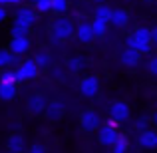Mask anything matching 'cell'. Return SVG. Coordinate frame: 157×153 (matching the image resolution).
Wrapping results in <instances>:
<instances>
[{"label":"cell","instance_id":"6da1fadb","mask_svg":"<svg viewBox=\"0 0 157 153\" xmlns=\"http://www.w3.org/2000/svg\"><path fill=\"white\" fill-rule=\"evenodd\" d=\"M151 30L149 28H137L133 34L127 38V48H133L139 54H149L151 52Z\"/></svg>","mask_w":157,"mask_h":153},{"label":"cell","instance_id":"7a4b0ae2","mask_svg":"<svg viewBox=\"0 0 157 153\" xmlns=\"http://www.w3.org/2000/svg\"><path fill=\"white\" fill-rule=\"evenodd\" d=\"M74 36V26L70 20L66 18H58L56 22L52 24V38L54 42H64V40L72 38Z\"/></svg>","mask_w":157,"mask_h":153},{"label":"cell","instance_id":"3957f363","mask_svg":"<svg viewBox=\"0 0 157 153\" xmlns=\"http://www.w3.org/2000/svg\"><path fill=\"white\" fill-rule=\"evenodd\" d=\"M115 123H117V121L109 119V121H107L105 125H101V127H100L98 139H100V143H101V145H113V143L117 141L119 133H117V129H115Z\"/></svg>","mask_w":157,"mask_h":153},{"label":"cell","instance_id":"277c9868","mask_svg":"<svg viewBox=\"0 0 157 153\" xmlns=\"http://www.w3.org/2000/svg\"><path fill=\"white\" fill-rule=\"evenodd\" d=\"M38 64L34 60H26L18 70H16V80L18 82H26V80H34L38 76Z\"/></svg>","mask_w":157,"mask_h":153},{"label":"cell","instance_id":"5b68a950","mask_svg":"<svg viewBox=\"0 0 157 153\" xmlns=\"http://www.w3.org/2000/svg\"><path fill=\"white\" fill-rule=\"evenodd\" d=\"M80 92H82V96H86V98H94L100 92V80H98L96 76L84 78V80L80 82Z\"/></svg>","mask_w":157,"mask_h":153},{"label":"cell","instance_id":"8992f818","mask_svg":"<svg viewBox=\"0 0 157 153\" xmlns=\"http://www.w3.org/2000/svg\"><path fill=\"white\" fill-rule=\"evenodd\" d=\"M80 123L86 131H94V129H100V115L96 113L94 109H86L80 117Z\"/></svg>","mask_w":157,"mask_h":153},{"label":"cell","instance_id":"52a82bcc","mask_svg":"<svg viewBox=\"0 0 157 153\" xmlns=\"http://www.w3.org/2000/svg\"><path fill=\"white\" fill-rule=\"evenodd\" d=\"M109 117L113 119V121H125L127 117H129V107H127V103H123V101H115V103H111V107H109Z\"/></svg>","mask_w":157,"mask_h":153},{"label":"cell","instance_id":"ba28073f","mask_svg":"<svg viewBox=\"0 0 157 153\" xmlns=\"http://www.w3.org/2000/svg\"><path fill=\"white\" fill-rule=\"evenodd\" d=\"M28 48H30V40H28V36H18V38H12L10 40V50L14 56H22V54L28 52Z\"/></svg>","mask_w":157,"mask_h":153},{"label":"cell","instance_id":"9c48e42d","mask_svg":"<svg viewBox=\"0 0 157 153\" xmlns=\"http://www.w3.org/2000/svg\"><path fill=\"white\" fill-rule=\"evenodd\" d=\"M137 141L143 149H157V131H151V129L139 131Z\"/></svg>","mask_w":157,"mask_h":153},{"label":"cell","instance_id":"30bf717a","mask_svg":"<svg viewBox=\"0 0 157 153\" xmlns=\"http://www.w3.org/2000/svg\"><path fill=\"white\" fill-rule=\"evenodd\" d=\"M46 98L42 96V94H34V96L28 100V111L30 113H34V115H38V113H44L46 111Z\"/></svg>","mask_w":157,"mask_h":153},{"label":"cell","instance_id":"8fae6325","mask_svg":"<svg viewBox=\"0 0 157 153\" xmlns=\"http://www.w3.org/2000/svg\"><path fill=\"white\" fill-rule=\"evenodd\" d=\"M76 38L80 40L82 44H90L94 38H96V34H94V28H92V24H88V22H82L80 26L76 28Z\"/></svg>","mask_w":157,"mask_h":153},{"label":"cell","instance_id":"7c38bea8","mask_svg":"<svg viewBox=\"0 0 157 153\" xmlns=\"http://www.w3.org/2000/svg\"><path fill=\"white\" fill-rule=\"evenodd\" d=\"M46 117L48 119H52V121H56V119H60L62 115H64V105H62L60 101H50L46 105Z\"/></svg>","mask_w":157,"mask_h":153},{"label":"cell","instance_id":"4fadbf2b","mask_svg":"<svg viewBox=\"0 0 157 153\" xmlns=\"http://www.w3.org/2000/svg\"><path fill=\"white\" fill-rule=\"evenodd\" d=\"M16 18L22 20V22H26L28 26H32V24L36 22V10L30 6H22L18 12H16Z\"/></svg>","mask_w":157,"mask_h":153},{"label":"cell","instance_id":"5bb4252c","mask_svg":"<svg viewBox=\"0 0 157 153\" xmlns=\"http://www.w3.org/2000/svg\"><path fill=\"white\" fill-rule=\"evenodd\" d=\"M113 26L117 28H123L127 22H129V14L125 10H111V20H109Z\"/></svg>","mask_w":157,"mask_h":153},{"label":"cell","instance_id":"9a60e30c","mask_svg":"<svg viewBox=\"0 0 157 153\" xmlns=\"http://www.w3.org/2000/svg\"><path fill=\"white\" fill-rule=\"evenodd\" d=\"M139 62V52L137 50H133V48H127V50H123L121 52V64L123 66H135Z\"/></svg>","mask_w":157,"mask_h":153},{"label":"cell","instance_id":"2e32d148","mask_svg":"<svg viewBox=\"0 0 157 153\" xmlns=\"http://www.w3.org/2000/svg\"><path fill=\"white\" fill-rule=\"evenodd\" d=\"M16 98V84H4L0 82V100L10 101Z\"/></svg>","mask_w":157,"mask_h":153},{"label":"cell","instance_id":"e0dca14e","mask_svg":"<svg viewBox=\"0 0 157 153\" xmlns=\"http://www.w3.org/2000/svg\"><path fill=\"white\" fill-rule=\"evenodd\" d=\"M28 30H30V26H28L26 22H22V20L16 18V20H14V24H12L10 34H12V38H18V36H26V34H28Z\"/></svg>","mask_w":157,"mask_h":153},{"label":"cell","instance_id":"ac0fdd59","mask_svg":"<svg viewBox=\"0 0 157 153\" xmlns=\"http://www.w3.org/2000/svg\"><path fill=\"white\" fill-rule=\"evenodd\" d=\"M8 149H10V153H20V151H22L24 149L22 135H18V133L10 135V139H8Z\"/></svg>","mask_w":157,"mask_h":153},{"label":"cell","instance_id":"d6986e66","mask_svg":"<svg viewBox=\"0 0 157 153\" xmlns=\"http://www.w3.org/2000/svg\"><path fill=\"white\" fill-rule=\"evenodd\" d=\"M127 149H129V139L125 135H119L117 141L111 145V153H127Z\"/></svg>","mask_w":157,"mask_h":153},{"label":"cell","instance_id":"ffe728a7","mask_svg":"<svg viewBox=\"0 0 157 153\" xmlns=\"http://www.w3.org/2000/svg\"><path fill=\"white\" fill-rule=\"evenodd\" d=\"M94 16H96V20H101V22L107 24L111 20V10L107 6H104V4H100V6L96 8V14H94Z\"/></svg>","mask_w":157,"mask_h":153},{"label":"cell","instance_id":"44dd1931","mask_svg":"<svg viewBox=\"0 0 157 153\" xmlns=\"http://www.w3.org/2000/svg\"><path fill=\"white\" fill-rule=\"evenodd\" d=\"M92 28H94V34H96V38H101V36H105L107 24H105V22H101V20H96V18H94Z\"/></svg>","mask_w":157,"mask_h":153},{"label":"cell","instance_id":"7402d4cb","mask_svg":"<svg viewBox=\"0 0 157 153\" xmlns=\"http://www.w3.org/2000/svg\"><path fill=\"white\" fill-rule=\"evenodd\" d=\"M34 62L38 64V68H48L50 66V54L48 52H38L34 58Z\"/></svg>","mask_w":157,"mask_h":153},{"label":"cell","instance_id":"603a6c76","mask_svg":"<svg viewBox=\"0 0 157 153\" xmlns=\"http://www.w3.org/2000/svg\"><path fill=\"white\" fill-rule=\"evenodd\" d=\"M66 10H68V0H52V12L64 14Z\"/></svg>","mask_w":157,"mask_h":153},{"label":"cell","instance_id":"cb8c5ba5","mask_svg":"<svg viewBox=\"0 0 157 153\" xmlns=\"http://www.w3.org/2000/svg\"><path fill=\"white\" fill-rule=\"evenodd\" d=\"M12 60H14V54H12L10 50H0V68L10 66Z\"/></svg>","mask_w":157,"mask_h":153},{"label":"cell","instance_id":"d4e9b609","mask_svg":"<svg viewBox=\"0 0 157 153\" xmlns=\"http://www.w3.org/2000/svg\"><path fill=\"white\" fill-rule=\"evenodd\" d=\"M34 6L38 12H50L52 10V0H38Z\"/></svg>","mask_w":157,"mask_h":153},{"label":"cell","instance_id":"484cf974","mask_svg":"<svg viewBox=\"0 0 157 153\" xmlns=\"http://www.w3.org/2000/svg\"><path fill=\"white\" fill-rule=\"evenodd\" d=\"M68 70L72 74L80 72V70H82V60H80V58H72V60H68Z\"/></svg>","mask_w":157,"mask_h":153},{"label":"cell","instance_id":"4316f807","mask_svg":"<svg viewBox=\"0 0 157 153\" xmlns=\"http://www.w3.org/2000/svg\"><path fill=\"white\" fill-rule=\"evenodd\" d=\"M0 82H4V84H16V72H4L2 76H0Z\"/></svg>","mask_w":157,"mask_h":153},{"label":"cell","instance_id":"83f0119b","mask_svg":"<svg viewBox=\"0 0 157 153\" xmlns=\"http://www.w3.org/2000/svg\"><path fill=\"white\" fill-rule=\"evenodd\" d=\"M147 123H149V121H147V117H139L137 121H135V129H137V131H145L147 129Z\"/></svg>","mask_w":157,"mask_h":153},{"label":"cell","instance_id":"f1b7e54d","mask_svg":"<svg viewBox=\"0 0 157 153\" xmlns=\"http://www.w3.org/2000/svg\"><path fill=\"white\" fill-rule=\"evenodd\" d=\"M30 153H46V149H44V145H40V143H34V145L30 147Z\"/></svg>","mask_w":157,"mask_h":153},{"label":"cell","instance_id":"f546056e","mask_svg":"<svg viewBox=\"0 0 157 153\" xmlns=\"http://www.w3.org/2000/svg\"><path fill=\"white\" fill-rule=\"evenodd\" d=\"M149 72H151V74H155V76H157V56H155V58H151V60H149Z\"/></svg>","mask_w":157,"mask_h":153},{"label":"cell","instance_id":"4dcf8cb0","mask_svg":"<svg viewBox=\"0 0 157 153\" xmlns=\"http://www.w3.org/2000/svg\"><path fill=\"white\" fill-rule=\"evenodd\" d=\"M6 16H8V12H6V8L4 6H0V24L4 22V20H6Z\"/></svg>","mask_w":157,"mask_h":153},{"label":"cell","instance_id":"1f68e13d","mask_svg":"<svg viewBox=\"0 0 157 153\" xmlns=\"http://www.w3.org/2000/svg\"><path fill=\"white\" fill-rule=\"evenodd\" d=\"M151 42L157 44V26L153 28V30H151Z\"/></svg>","mask_w":157,"mask_h":153},{"label":"cell","instance_id":"d6a6232c","mask_svg":"<svg viewBox=\"0 0 157 153\" xmlns=\"http://www.w3.org/2000/svg\"><path fill=\"white\" fill-rule=\"evenodd\" d=\"M52 76L54 78H62V76H64V72H62V70H52Z\"/></svg>","mask_w":157,"mask_h":153},{"label":"cell","instance_id":"836d02e7","mask_svg":"<svg viewBox=\"0 0 157 153\" xmlns=\"http://www.w3.org/2000/svg\"><path fill=\"white\" fill-rule=\"evenodd\" d=\"M2 4H8V6L10 4H20V0H2Z\"/></svg>","mask_w":157,"mask_h":153},{"label":"cell","instance_id":"e575fe53","mask_svg":"<svg viewBox=\"0 0 157 153\" xmlns=\"http://www.w3.org/2000/svg\"><path fill=\"white\" fill-rule=\"evenodd\" d=\"M153 121H155V125H157V113L153 115Z\"/></svg>","mask_w":157,"mask_h":153},{"label":"cell","instance_id":"d590c367","mask_svg":"<svg viewBox=\"0 0 157 153\" xmlns=\"http://www.w3.org/2000/svg\"><path fill=\"white\" fill-rule=\"evenodd\" d=\"M28 2H32V4H36V2H38V0H28Z\"/></svg>","mask_w":157,"mask_h":153},{"label":"cell","instance_id":"8d00e7d4","mask_svg":"<svg viewBox=\"0 0 157 153\" xmlns=\"http://www.w3.org/2000/svg\"><path fill=\"white\" fill-rule=\"evenodd\" d=\"M94 2H105V0H94Z\"/></svg>","mask_w":157,"mask_h":153},{"label":"cell","instance_id":"74e56055","mask_svg":"<svg viewBox=\"0 0 157 153\" xmlns=\"http://www.w3.org/2000/svg\"><path fill=\"white\" fill-rule=\"evenodd\" d=\"M0 6H2V0H0Z\"/></svg>","mask_w":157,"mask_h":153},{"label":"cell","instance_id":"f35d334b","mask_svg":"<svg viewBox=\"0 0 157 153\" xmlns=\"http://www.w3.org/2000/svg\"><path fill=\"white\" fill-rule=\"evenodd\" d=\"M147 2H153V0H147Z\"/></svg>","mask_w":157,"mask_h":153}]
</instances>
